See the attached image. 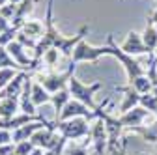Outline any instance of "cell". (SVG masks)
I'll use <instances>...</instances> for the list:
<instances>
[{
    "label": "cell",
    "instance_id": "cell-1",
    "mask_svg": "<svg viewBox=\"0 0 157 155\" xmlns=\"http://www.w3.org/2000/svg\"><path fill=\"white\" fill-rule=\"evenodd\" d=\"M52 6H54V0H49L47 2V13H45V34L43 37L37 41L36 45V51H34V58L41 62V56L49 51V49H58L62 56L66 58H71L73 56V49L77 47L78 41L84 40V36H88L90 32V26L88 25H82L78 28V32L75 36H64L58 32V28L54 26V19H52Z\"/></svg>",
    "mask_w": 157,
    "mask_h": 155
},
{
    "label": "cell",
    "instance_id": "cell-2",
    "mask_svg": "<svg viewBox=\"0 0 157 155\" xmlns=\"http://www.w3.org/2000/svg\"><path fill=\"white\" fill-rule=\"evenodd\" d=\"M107 45L110 47V56H112V58H116V60L120 62V66L124 67L125 77H127V84H129V82H133L136 77H140V75H144V73H146L144 66L136 62V60H135V56H131V54H127V52H124V51H122V47L114 41L112 34H109V36H107Z\"/></svg>",
    "mask_w": 157,
    "mask_h": 155
},
{
    "label": "cell",
    "instance_id": "cell-3",
    "mask_svg": "<svg viewBox=\"0 0 157 155\" xmlns=\"http://www.w3.org/2000/svg\"><path fill=\"white\" fill-rule=\"evenodd\" d=\"M67 88H69V92H71V97H73V99L84 103V105L90 107L92 110H97V108H99V105H95V101H94V95L103 88V82L97 81V82H92V84H84L82 81H78L77 77L73 75L71 79H69Z\"/></svg>",
    "mask_w": 157,
    "mask_h": 155
},
{
    "label": "cell",
    "instance_id": "cell-4",
    "mask_svg": "<svg viewBox=\"0 0 157 155\" xmlns=\"http://www.w3.org/2000/svg\"><path fill=\"white\" fill-rule=\"evenodd\" d=\"M90 120L86 118H71V120H60L56 122V129L67 142H78L82 138H90V129L92 125H88Z\"/></svg>",
    "mask_w": 157,
    "mask_h": 155
},
{
    "label": "cell",
    "instance_id": "cell-5",
    "mask_svg": "<svg viewBox=\"0 0 157 155\" xmlns=\"http://www.w3.org/2000/svg\"><path fill=\"white\" fill-rule=\"evenodd\" d=\"M75 69H77V64L71 62V64L67 66V69L62 71V73H54V71L45 73V75H43V73H39V75H37V82L41 84L49 93H56L58 90L67 88L69 79L75 75Z\"/></svg>",
    "mask_w": 157,
    "mask_h": 155
},
{
    "label": "cell",
    "instance_id": "cell-6",
    "mask_svg": "<svg viewBox=\"0 0 157 155\" xmlns=\"http://www.w3.org/2000/svg\"><path fill=\"white\" fill-rule=\"evenodd\" d=\"M101 56H110V47H109V45L94 47V45H90L86 40H82V41H78L77 47L73 49L71 62H75V64H82V62L95 64Z\"/></svg>",
    "mask_w": 157,
    "mask_h": 155
},
{
    "label": "cell",
    "instance_id": "cell-7",
    "mask_svg": "<svg viewBox=\"0 0 157 155\" xmlns=\"http://www.w3.org/2000/svg\"><path fill=\"white\" fill-rule=\"evenodd\" d=\"M107 142H109V133H107V125H105V120L101 116H97L94 120V125L90 129V146L94 151L105 155L107 151Z\"/></svg>",
    "mask_w": 157,
    "mask_h": 155
},
{
    "label": "cell",
    "instance_id": "cell-8",
    "mask_svg": "<svg viewBox=\"0 0 157 155\" xmlns=\"http://www.w3.org/2000/svg\"><path fill=\"white\" fill-rule=\"evenodd\" d=\"M60 138H62V134L58 133V129H56V122H54V123L49 125V127H41L39 131H36V133H34V137H32L30 140H32V144H34L36 148L51 149L52 146H56L58 142H60Z\"/></svg>",
    "mask_w": 157,
    "mask_h": 155
},
{
    "label": "cell",
    "instance_id": "cell-9",
    "mask_svg": "<svg viewBox=\"0 0 157 155\" xmlns=\"http://www.w3.org/2000/svg\"><path fill=\"white\" fill-rule=\"evenodd\" d=\"M71 118L95 120V118H97V110H92V108H90V107H86L84 103L77 101V99H71V101L64 107L62 114L58 116V120H54V122H60V120H71Z\"/></svg>",
    "mask_w": 157,
    "mask_h": 155
},
{
    "label": "cell",
    "instance_id": "cell-10",
    "mask_svg": "<svg viewBox=\"0 0 157 155\" xmlns=\"http://www.w3.org/2000/svg\"><path fill=\"white\" fill-rule=\"evenodd\" d=\"M148 114L150 112L139 105V107H135V108H131V110H127L124 114H118V120L122 122V125H124L125 131H131L135 127L144 125V122L148 120Z\"/></svg>",
    "mask_w": 157,
    "mask_h": 155
},
{
    "label": "cell",
    "instance_id": "cell-11",
    "mask_svg": "<svg viewBox=\"0 0 157 155\" xmlns=\"http://www.w3.org/2000/svg\"><path fill=\"white\" fill-rule=\"evenodd\" d=\"M120 47H122V51H124V52H127V54H131V56L150 54L148 47H146V45H144V41H142V34H140V32H135V30L127 32L125 40L120 43Z\"/></svg>",
    "mask_w": 157,
    "mask_h": 155
},
{
    "label": "cell",
    "instance_id": "cell-12",
    "mask_svg": "<svg viewBox=\"0 0 157 155\" xmlns=\"http://www.w3.org/2000/svg\"><path fill=\"white\" fill-rule=\"evenodd\" d=\"M116 92H122V103H120V108H118V114H124L135 107L140 105V93L136 92L131 84L127 86H116L114 88Z\"/></svg>",
    "mask_w": 157,
    "mask_h": 155
},
{
    "label": "cell",
    "instance_id": "cell-13",
    "mask_svg": "<svg viewBox=\"0 0 157 155\" xmlns=\"http://www.w3.org/2000/svg\"><path fill=\"white\" fill-rule=\"evenodd\" d=\"M19 32L28 36L34 41H39L43 37V34H45V23L37 21V19H30V21H26L21 28H19Z\"/></svg>",
    "mask_w": 157,
    "mask_h": 155
},
{
    "label": "cell",
    "instance_id": "cell-14",
    "mask_svg": "<svg viewBox=\"0 0 157 155\" xmlns=\"http://www.w3.org/2000/svg\"><path fill=\"white\" fill-rule=\"evenodd\" d=\"M34 4H36V0H23L21 4H17V13H15L13 21H11V26L21 28V26L28 21V15L32 13Z\"/></svg>",
    "mask_w": 157,
    "mask_h": 155
},
{
    "label": "cell",
    "instance_id": "cell-15",
    "mask_svg": "<svg viewBox=\"0 0 157 155\" xmlns=\"http://www.w3.org/2000/svg\"><path fill=\"white\" fill-rule=\"evenodd\" d=\"M71 99H73V97H71L69 88H62V90H58L56 93H52V97H51V105L54 107V112H56V118H54V120H58V116L62 114L64 107H66Z\"/></svg>",
    "mask_w": 157,
    "mask_h": 155
},
{
    "label": "cell",
    "instance_id": "cell-16",
    "mask_svg": "<svg viewBox=\"0 0 157 155\" xmlns=\"http://www.w3.org/2000/svg\"><path fill=\"white\" fill-rule=\"evenodd\" d=\"M32 101L36 107H43V105H49L51 103V97H52V93H49L41 84H39L37 81L32 82Z\"/></svg>",
    "mask_w": 157,
    "mask_h": 155
},
{
    "label": "cell",
    "instance_id": "cell-17",
    "mask_svg": "<svg viewBox=\"0 0 157 155\" xmlns=\"http://www.w3.org/2000/svg\"><path fill=\"white\" fill-rule=\"evenodd\" d=\"M131 133H133V134H139L140 140L150 142L151 146L157 142V123H155V122H153L151 125H140V127H135V129H131Z\"/></svg>",
    "mask_w": 157,
    "mask_h": 155
},
{
    "label": "cell",
    "instance_id": "cell-18",
    "mask_svg": "<svg viewBox=\"0 0 157 155\" xmlns=\"http://www.w3.org/2000/svg\"><path fill=\"white\" fill-rule=\"evenodd\" d=\"M140 34H142V41L148 47L150 54H155V49H157V26L153 23H148L146 28Z\"/></svg>",
    "mask_w": 157,
    "mask_h": 155
},
{
    "label": "cell",
    "instance_id": "cell-19",
    "mask_svg": "<svg viewBox=\"0 0 157 155\" xmlns=\"http://www.w3.org/2000/svg\"><path fill=\"white\" fill-rule=\"evenodd\" d=\"M19 112V99H0V118H11Z\"/></svg>",
    "mask_w": 157,
    "mask_h": 155
},
{
    "label": "cell",
    "instance_id": "cell-20",
    "mask_svg": "<svg viewBox=\"0 0 157 155\" xmlns=\"http://www.w3.org/2000/svg\"><path fill=\"white\" fill-rule=\"evenodd\" d=\"M136 92H139L140 95H144V93H148V92H151L153 90V81L150 79V75L148 73H144V75H140V77H136V79L133 81V82H129Z\"/></svg>",
    "mask_w": 157,
    "mask_h": 155
},
{
    "label": "cell",
    "instance_id": "cell-21",
    "mask_svg": "<svg viewBox=\"0 0 157 155\" xmlns=\"http://www.w3.org/2000/svg\"><path fill=\"white\" fill-rule=\"evenodd\" d=\"M140 107L146 108L150 114H157V88L140 95Z\"/></svg>",
    "mask_w": 157,
    "mask_h": 155
},
{
    "label": "cell",
    "instance_id": "cell-22",
    "mask_svg": "<svg viewBox=\"0 0 157 155\" xmlns=\"http://www.w3.org/2000/svg\"><path fill=\"white\" fill-rule=\"evenodd\" d=\"M88 144H90L88 140L82 142V144H78V142L67 144L64 155H90V153H92V148H88Z\"/></svg>",
    "mask_w": 157,
    "mask_h": 155
},
{
    "label": "cell",
    "instance_id": "cell-23",
    "mask_svg": "<svg viewBox=\"0 0 157 155\" xmlns=\"http://www.w3.org/2000/svg\"><path fill=\"white\" fill-rule=\"evenodd\" d=\"M21 71L23 69H17V67H4V69H0V90L6 88Z\"/></svg>",
    "mask_w": 157,
    "mask_h": 155
},
{
    "label": "cell",
    "instance_id": "cell-24",
    "mask_svg": "<svg viewBox=\"0 0 157 155\" xmlns=\"http://www.w3.org/2000/svg\"><path fill=\"white\" fill-rule=\"evenodd\" d=\"M4 67H17V69H21V67H19V64L10 56L8 49H6V47H0V69H4ZM23 71H25V69H23Z\"/></svg>",
    "mask_w": 157,
    "mask_h": 155
},
{
    "label": "cell",
    "instance_id": "cell-25",
    "mask_svg": "<svg viewBox=\"0 0 157 155\" xmlns=\"http://www.w3.org/2000/svg\"><path fill=\"white\" fill-rule=\"evenodd\" d=\"M17 34H19V28H15V26H10L6 32H2L0 34V47H8L11 41H15Z\"/></svg>",
    "mask_w": 157,
    "mask_h": 155
},
{
    "label": "cell",
    "instance_id": "cell-26",
    "mask_svg": "<svg viewBox=\"0 0 157 155\" xmlns=\"http://www.w3.org/2000/svg\"><path fill=\"white\" fill-rule=\"evenodd\" d=\"M58 56H60V51H58V49H49L41 56V64H45L47 67H54L58 64Z\"/></svg>",
    "mask_w": 157,
    "mask_h": 155
},
{
    "label": "cell",
    "instance_id": "cell-27",
    "mask_svg": "<svg viewBox=\"0 0 157 155\" xmlns=\"http://www.w3.org/2000/svg\"><path fill=\"white\" fill-rule=\"evenodd\" d=\"M34 148H36V146L32 144V140H25V142H19V144H15V149H13V153H15V155H30Z\"/></svg>",
    "mask_w": 157,
    "mask_h": 155
},
{
    "label": "cell",
    "instance_id": "cell-28",
    "mask_svg": "<svg viewBox=\"0 0 157 155\" xmlns=\"http://www.w3.org/2000/svg\"><path fill=\"white\" fill-rule=\"evenodd\" d=\"M15 13H17V4H11V2H8L6 6H2V8H0V15H2V17H6L8 21H13Z\"/></svg>",
    "mask_w": 157,
    "mask_h": 155
},
{
    "label": "cell",
    "instance_id": "cell-29",
    "mask_svg": "<svg viewBox=\"0 0 157 155\" xmlns=\"http://www.w3.org/2000/svg\"><path fill=\"white\" fill-rule=\"evenodd\" d=\"M17 41L21 43L25 49H32V51H36V45H37V41H34V40H30L28 36H25V34H21L19 32L17 34Z\"/></svg>",
    "mask_w": 157,
    "mask_h": 155
},
{
    "label": "cell",
    "instance_id": "cell-30",
    "mask_svg": "<svg viewBox=\"0 0 157 155\" xmlns=\"http://www.w3.org/2000/svg\"><path fill=\"white\" fill-rule=\"evenodd\" d=\"M6 144H13V134L8 129H0V146H6Z\"/></svg>",
    "mask_w": 157,
    "mask_h": 155
},
{
    "label": "cell",
    "instance_id": "cell-31",
    "mask_svg": "<svg viewBox=\"0 0 157 155\" xmlns=\"http://www.w3.org/2000/svg\"><path fill=\"white\" fill-rule=\"evenodd\" d=\"M15 149V144H6V146H0V155H11Z\"/></svg>",
    "mask_w": 157,
    "mask_h": 155
},
{
    "label": "cell",
    "instance_id": "cell-32",
    "mask_svg": "<svg viewBox=\"0 0 157 155\" xmlns=\"http://www.w3.org/2000/svg\"><path fill=\"white\" fill-rule=\"evenodd\" d=\"M10 26H11V21H8L6 17H2V15H0V34H2V32H6Z\"/></svg>",
    "mask_w": 157,
    "mask_h": 155
},
{
    "label": "cell",
    "instance_id": "cell-33",
    "mask_svg": "<svg viewBox=\"0 0 157 155\" xmlns=\"http://www.w3.org/2000/svg\"><path fill=\"white\" fill-rule=\"evenodd\" d=\"M148 23H153V25L157 26V4L151 8V11H150V15H148Z\"/></svg>",
    "mask_w": 157,
    "mask_h": 155
},
{
    "label": "cell",
    "instance_id": "cell-34",
    "mask_svg": "<svg viewBox=\"0 0 157 155\" xmlns=\"http://www.w3.org/2000/svg\"><path fill=\"white\" fill-rule=\"evenodd\" d=\"M30 155H45V149H41V148H34Z\"/></svg>",
    "mask_w": 157,
    "mask_h": 155
},
{
    "label": "cell",
    "instance_id": "cell-35",
    "mask_svg": "<svg viewBox=\"0 0 157 155\" xmlns=\"http://www.w3.org/2000/svg\"><path fill=\"white\" fill-rule=\"evenodd\" d=\"M8 2H10V0H0V8H2V6H6Z\"/></svg>",
    "mask_w": 157,
    "mask_h": 155
},
{
    "label": "cell",
    "instance_id": "cell-36",
    "mask_svg": "<svg viewBox=\"0 0 157 155\" xmlns=\"http://www.w3.org/2000/svg\"><path fill=\"white\" fill-rule=\"evenodd\" d=\"M90 155H101V153H97V151H94V149H92V153H90Z\"/></svg>",
    "mask_w": 157,
    "mask_h": 155
},
{
    "label": "cell",
    "instance_id": "cell-37",
    "mask_svg": "<svg viewBox=\"0 0 157 155\" xmlns=\"http://www.w3.org/2000/svg\"><path fill=\"white\" fill-rule=\"evenodd\" d=\"M155 123H157V114H155Z\"/></svg>",
    "mask_w": 157,
    "mask_h": 155
},
{
    "label": "cell",
    "instance_id": "cell-38",
    "mask_svg": "<svg viewBox=\"0 0 157 155\" xmlns=\"http://www.w3.org/2000/svg\"><path fill=\"white\" fill-rule=\"evenodd\" d=\"M155 58H157V49H155Z\"/></svg>",
    "mask_w": 157,
    "mask_h": 155
},
{
    "label": "cell",
    "instance_id": "cell-39",
    "mask_svg": "<svg viewBox=\"0 0 157 155\" xmlns=\"http://www.w3.org/2000/svg\"><path fill=\"white\" fill-rule=\"evenodd\" d=\"M11 155H15V153H11Z\"/></svg>",
    "mask_w": 157,
    "mask_h": 155
}]
</instances>
